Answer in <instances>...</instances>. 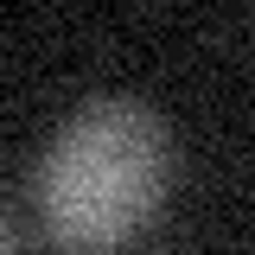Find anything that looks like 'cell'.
I'll use <instances>...</instances> for the list:
<instances>
[{"mask_svg":"<svg viewBox=\"0 0 255 255\" xmlns=\"http://www.w3.org/2000/svg\"><path fill=\"white\" fill-rule=\"evenodd\" d=\"M166 172H172L166 128L140 102L102 96L58 128L38 166V223L58 249L102 255L153 217Z\"/></svg>","mask_w":255,"mask_h":255,"instance_id":"cell-1","label":"cell"},{"mask_svg":"<svg viewBox=\"0 0 255 255\" xmlns=\"http://www.w3.org/2000/svg\"><path fill=\"white\" fill-rule=\"evenodd\" d=\"M0 255H19V243H13V223L0 217Z\"/></svg>","mask_w":255,"mask_h":255,"instance_id":"cell-2","label":"cell"}]
</instances>
